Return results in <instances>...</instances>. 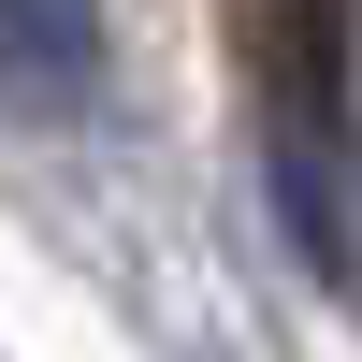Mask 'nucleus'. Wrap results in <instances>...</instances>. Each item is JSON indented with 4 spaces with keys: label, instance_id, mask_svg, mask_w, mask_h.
<instances>
[{
    "label": "nucleus",
    "instance_id": "f257e3e1",
    "mask_svg": "<svg viewBox=\"0 0 362 362\" xmlns=\"http://www.w3.org/2000/svg\"><path fill=\"white\" fill-rule=\"evenodd\" d=\"M102 73V0H0V87L15 102H87Z\"/></svg>",
    "mask_w": 362,
    "mask_h": 362
}]
</instances>
